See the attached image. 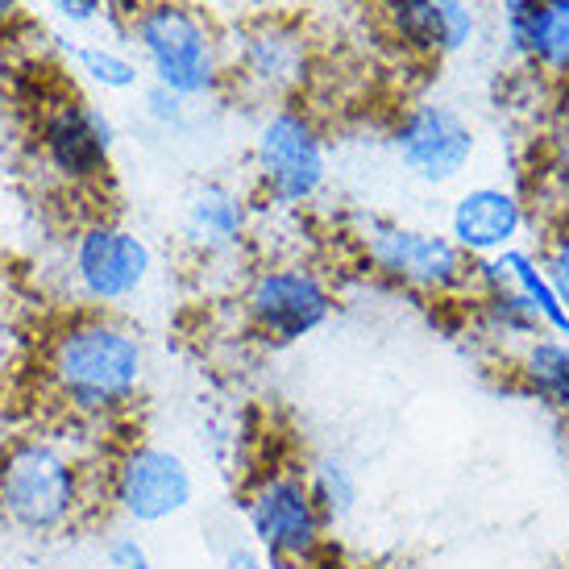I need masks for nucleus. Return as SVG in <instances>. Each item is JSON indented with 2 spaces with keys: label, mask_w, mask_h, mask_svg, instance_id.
I'll use <instances>...</instances> for the list:
<instances>
[{
  "label": "nucleus",
  "mask_w": 569,
  "mask_h": 569,
  "mask_svg": "<svg viewBox=\"0 0 569 569\" xmlns=\"http://www.w3.org/2000/svg\"><path fill=\"white\" fill-rule=\"evenodd\" d=\"M150 346L121 312H63L38 346V382L71 425H112L138 408Z\"/></svg>",
  "instance_id": "f257e3e1"
},
{
  "label": "nucleus",
  "mask_w": 569,
  "mask_h": 569,
  "mask_svg": "<svg viewBox=\"0 0 569 569\" xmlns=\"http://www.w3.org/2000/svg\"><path fill=\"white\" fill-rule=\"evenodd\" d=\"M126 47L142 63L146 83L167 88L188 104H212L229 88V38L191 0H133L126 4Z\"/></svg>",
  "instance_id": "f03ea898"
},
{
  "label": "nucleus",
  "mask_w": 569,
  "mask_h": 569,
  "mask_svg": "<svg viewBox=\"0 0 569 569\" xmlns=\"http://www.w3.org/2000/svg\"><path fill=\"white\" fill-rule=\"evenodd\" d=\"M92 503V470L63 432L33 428L0 445V520L30 540L76 528Z\"/></svg>",
  "instance_id": "7ed1b4c3"
},
{
  "label": "nucleus",
  "mask_w": 569,
  "mask_h": 569,
  "mask_svg": "<svg viewBox=\"0 0 569 569\" xmlns=\"http://www.w3.org/2000/svg\"><path fill=\"white\" fill-rule=\"evenodd\" d=\"M358 267L379 283L428 303H466L475 291V262L445 229L399 217H358L349 229Z\"/></svg>",
  "instance_id": "20e7f679"
},
{
  "label": "nucleus",
  "mask_w": 569,
  "mask_h": 569,
  "mask_svg": "<svg viewBox=\"0 0 569 569\" xmlns=\"http://www.w3.org/2000/svg\"><path fill=\"white\" fill-rule=\"evenodd\" d=\"M253 200L270 212H303L329 188V133L303 100L270 104L250 142Z\"/></svg>",
  "instance_id": "39448f33"
},
{
  "label": "nucleus",
  "mask_w": 569,
  "mask_h": 569,
  "mask_svg": "<svg viewBox=\"0 0 569 569\" xmlns=\"http://www.w3.org/2000/svg\"><path fill=\"white\" fill-rule=\"evenodd\" d=\"M341 308L329 270L300 253H270L246 270L238 287V317L262 346L287 349L317 337Z\"/></svg>",
  "instance_id": "423d86ee"
},
{
  "label": "nucleus",
  "mask_w": 569,
  "mask_h": 569,
  "mask_svg": "<svg viewBox=\"0 0 569 569\" xmlns=\"http://www.w3.org/2000/svg\"><path fill=\"white\" fill-rule=\"evenodd\" d=\"M241 520L270 569H312L329 549V528L303 466L270 461L241 487Z\"/></svg>",
  "instance_id": "0eeeda50"
},
{
  "label": "nucleus",
  "mask_w": 569,
  "mask_h": 569,
  "mask_svg": "<svg viewBox=\"0 0 569 569\" xmlns=\"http://www.w3.org/2000/svg\"><path fill=\"white\" fill-rule=\"evenodd\" d=\"M159 270L154 246L121 217L92 212L67 233L63 274L80 308L121 312L142 296Z\"/></svg>",
  "instance_id": "6e6552de"
},
{
  "label": "nucleus",
  "mask_w": 569,
  "mask_h": 569,
  "mask_svg": "<svg viewBox=\"0 0 569 569\" xmlns=\"http://www.w3.org/2000/svg\"><path fill=\"white\" fill-rule=\"evenodd\" d=\"M30 146L54 183L96 191L112 174L117 121L80 92L42 96L30 121Z\"/></svg>",
  "instance_id": "1a4fd4ad"
},
{
  "label": "nucleus",
  "mask_w": 569,
  "mask_h": 569,
  "mask_svg": "<svg viewBox=\"0 0 569 569\" xmlns=\"http://www.w3.org/2000/svg\"><path fill=\"white\" fill-rule=\"evenodd\" d=\"M312 71V33L296 17L258 13L229 33V88L267 109L300 100Z\"/></svg>",
  "instance_id": "9d476101"
},
{
  "label": "nucleus",
  "mask_w": 569,
  "mask_h": 569,
  "mask_svg": "<svg viewBox=\"0 0 569 569\" xmlns=\"http://www.w3.org/2000/svg\"><path fill=\"white\" fill-rule=\"evenodd\" d=\"M391 159L416 188H461L475 171L482 138L478 126L449 100H411L387 129Z\"/></svg>",
  "instance_id": "9b49d317"
},
{
  "label": "nucleus",
  "mask_w": 569,
  "mask_h": 569,
  "mask_svg": "<svg viewBox=\"0 0 569 569\" xmlns=\"http://www.w3.org/2000/svg\"><path fill=\"white\" fill-rule=\"evenodd\" d=\"M191 461L159 441H126L104 466V499L129 528H162L196 503Z\"/></svg>",
  "instance_id": "f8f14e48"
},
{
  "label": "nucleus",
  "mask_w": 569,
  "mask_h": 569,
  "mask_svg": "<svg viewBox=\"0 0 569 569\" xmlns=\"http://www.w3.org/2000/svg\"><path fill=\"white\" fill-rule=\"evenodd\" d=\"M537 224V204L511 179H475L445 204V233L470 262H487L528 241Z\"/></svg>",
  "instance_id": "ddd939ff"
},
{
  "label": "nucleus",
  "mask_w": 569,
  "mask_h": 569,
  "mask_svg": "<svg viewBox=\"0 0 569 569\" xmlns=\"http://www.w3.org/2000/svg\"><path fill=\"white\" fill-rule=\"evenodd\" d=\"M258 200L229 179H196L179 200V246L200 267H224L238 262L250 250Z\"/></svg>",
  "instance_id": "4468645a"
},
{
  "label": "nucleus",
  "mask_w": 569,
  "mask_h": 569,
  "mask_svg": "<svg viewBox=\"0 0 569 569\" xmlns=\"http://www.w3.org/2000/svg\"><path fill=\"white\" fill-rule=\"evenodd\" d=\"M382 33L408 59L445 63L478 42V9L470 0H375Z\"/></svg>",
  "instance_id": "2eb2a0df"
},
{
  "label": "nucleus",
  "mask_w": 569,
  "mask_h": 569,
  "mask_svg": "<svg viewBox=\"0 0 569 569\" xmlns=\"http://www.w3.org/2000/svg\"><path fill=\"white\" fill-rule=\"evenodd\" d=\"M507 54L549 88H569V0H537L503 17Z\"/></svg>",
  "instance_id": "dca6fc26"
},
{
  "label": "nucleus",
  "mask_w": 569,
  "mask_h": 569,
  "mask_svg": "<svg viewBox=\"0 0 569 569\" xmlns=\"http://www.w3.org/2000/svg\"><path fill=\"white\" fill-rule=\"evenodd\" d=\"M475 283H503L511 291H520L523 303L537 312L540 329L549 332V337L569 341V308L561 300V291L553 287V279H549V270H545L537 250L516 246V250L499 253V258L475 262Z\"/></svg>",
  "instance_id": "f3484780"
},
{
  "label": "nucleus",
  "mask_w": 569,
  "mask_h": 569,
  "mask_svg": "<svg viewBox=\"0 0 569 569\" xmlns=\"http://www.w3.org/2000/svg\"><path fill=\"white\" fill-rule=\"evenodd\" d=\"M466 317H470V329L495 346L503 358H511L516 349H523L528 341H537L540 320L537 312L523 303L520 291H511L503 283H475L470 300H466Z\"/></svg>",
  "instance_id": "a211bd4d"
},
{
  "label": "nucleus",
  "mask_w": 569,
  "mask_h": 569,
  "mask_svg": "<svg viewBox=\"0 0 569 569\" xmlns=\"http://www.w3.org/2000/svg\"><path fill=\"white\" fill-rule=\"evenodd\" d=\"M507 379L520 396L537 399L540 408L569 420V341L540 332L507 358Z\"/></svg>",
  "instance_id": "6ab92c4d"
},
{
  "label": "nucleus",
  "mask_w": 569,
  "mask_h": 569,
  "mask_svg": "<svg viewBox=\"0 0 569 569\" xmlns=\"http://www.w3.org/2000/svg\"><path fill=\"white\" fill-rule=\"evenodd\" d=\"M63 54L67 63L76 67V76L88 80L92 88H100V92L126 96L146 88L142 63L126 47H112V42H63Z\"/></svg>",
  "instance_id": "aec40b11"
},
{
  "label": "nucleus",
  "mask_w": 569,
  "mask_h": 569,
  "mask_svg": "<svg viewBox=\"0 0 569 569\" xmlns=\"http://www.w3.org/2000/svg\"><path fill=\"white\" fill-rule=\"evenodd\" d=\"M303 475H308V487L317 495L320 511L329 523H341L358 511V499H362V487H358V475L341 453H317V458L303 461Z\"/></svg>",
  "instance_id": "412c9836"
},
{
  "label": "nucleus",
  "mask_w": 569,
  "mask_h": 569,
  "mask_svg": "<svg viewBox=\"0 0 569 569\" xmlns=\"http://www.w3.org/2000/svg\"><path fill=\"white\" fill-rule=\"evenodd\" d=\"M537 196L549 200L557 217H569V112H561L553 129L545 133V150H540V171H537Z\"/></svg>",
  "instance_id": "4be33fe9"
},
{
  "label": "nucleus",
  "mask_w": 569,
  "mask_h": 569,
  "mask_svg": "<svg viewBox=\"0 0 569 569\" xmlns=\"http://www.w3.org/2000/svg\"><path fill=\"white\" fill-rule=\"evenodd\" d=\"M191 109H196V104L179 100V96L167 92V88H154V83H146L142 88V117L154 129H162V133H179V129H188Z\"/></svg>",
  "instance_id": "5701e85b"
},
{
  "label": "nucleus",
  "mask_w": 569,
  "mask_h": 569,
  "mask_svg": "<svg viewBox=\"0 0 569 569\" xmlns=\"http://www.w3.org/2000/svg\"><path fill=\"white\" fill-rule=\"evenodd\" d=\"M537 253H540V262H545L549 279H553V287L561 291V300H566V308H569V217L549 221L545 241H540Z\"/></svg>",
  "instance_id": "b1692460"
},
{
  "label": "nucleus",
  "mask_w": 569,
  "mask_h": 569,
  "mask_svg": "<svg viewBox=\"0 0 569 569\" xmlns=\"http://www.w3.org/2000/svg\"><path fill=\"white\" fill-rule=\"evenodd\" d=\"M104 569H154V553L138 532H112L104 540Z\"/></svg>",
  "instance_id": "393cba45"
},
{
  "label": "nucleus",
  "mask_w": 569,
  "mask_h": 569,
  "mask_svg": "<svg viewBox=\"0 0 569 569\" xmlns=\"http://www.w3.org/2000/svg\"><path fill=\"white\" fill-rule=\"evenodd\" d=\"M54 17H63L67 26H92L109 13V0H47Z\"/></svg>",
  "instance_id": "a878e982"
},
{
  "label": "nucleus",
  "mask_w": 569,
  "mask_h": 569,
  "mask_svg": "<svg viewBox=\"0 0 569 569\" xmlns=\"http://www.w3.org/2000/svg\"><path fill=\"white\" fill-rule=\"evenodd\" d=\"M217 569H270V561L253 545H229L221 553V566Z\"/></svg>",
  "instance_id": "bb28decb"
},
{
  "label": "nucleus",
  "mask_w": 569,
  "mask_h": 569,
  "mask_svg": "<svg viewBox=\"0 0 569 569\" xmlns=\"http://www.w3.org/2000/svg\"><path fill=\"white\" fill-rule=\"evenodd\" d=\"M26 21V0H0V42Z\"/></svg>",
  "instance_id": "cd10ccee"
},
{
  "label": "nucleus",
  "mask_w": 569,
  "mask_h": 569,
  "mask_svg": "<svg viewBox=\"0 0 569 569\" xmlns=\"http://www.w3.org/2000/svg\"><path fill=\"white\" fill-rule=\"evenodd\" d=\"M528 4H537V0H499V17H511V13H523Z\"/></svg>",
  "instance_id": "c85d7f7f"
}]
</instances>
